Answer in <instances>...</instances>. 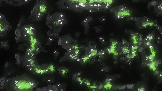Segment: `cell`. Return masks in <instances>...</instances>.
I'll return each instance as SVG.
<instances>
[{
  "mask_svg": "<svg viewBox=\"0 0 162 91\" xmlns=\"http://www.w3.org/2000/svg\"><path fill=\"white\" fill-rule=\"evenodd\" d=\"M59 73L62 76H64L69 72V70L65 67H61L58 69Z\"/></svg>",
  "mask_w": 162,
  "mask_h": 91,
  "instance_id": "obj_10",
  "label": "cell"
},
{
  "mask_svg": "<svg viewBox=\"0 0 162 91\" xmlns=\"http://www.w3.org/2000/svg\"><path fill=\"white\" fill-rule=\"evenodd\" d=\"M67 23L66 16L62 13L56 12L51 15H49L47 18V24L50 28V31L48 33L49 35H57Z\"/></svg>",
  "mask_w": 162,
  "mask_h": 91,
  "instance_id": "obj_4",
  "label": "cell"
},
{
  "mask_svg": "<svg viewBox=\"0 0 162 91\" xmlns=\"http://www.w3.org/2000/svg\"><path fill=\"white\" fill-rule=\"evenodd\" d=\"M58 51H54V55L55 56V57H56L57 56H58Z\"/></svg>",
  "mask_w": 162,
  "mask_h": 91,
  "instance_id": "obj_15",
  "label": "cell"
},
{
  "mask_svg": "<svg viewBox=\"0 0 162 91\" xmlns=\"http://www.w3.org/2000/svg\"><path fill=\"white\" fill-rule=\"evenodd\" d=\"M0 78V89L8 91H31L37 89L39 82L26 73L7 78Z\"/></svg>",
  "mask_w": 162,
  "mask_h": 91,
  "instance_id": "obj_1",
  "label": "cell"
},
{
  "mask_svg": "<svg viewBox=\"0 0 162 91\" xmlns=\"http://www.w3.org/2000/svg\"><path fill=\"white\" fill-rule=\"evenodd\" d=\"M12 26L7 20L4 15L0 14V37L3 38L6 36L12 29Z\"/></svg>",
  "mask_w": 162,
  "mask_h": 91,
  "instance_id": "obj_7",
  "label": "cell"
},
{
  "mask_svg": "<svg viewBox=\"0 0 162 91\" xmlns=\"http://www.w3.org/2000/svg\"><path fill=\"white\" fill-rule=\"evenodd\" d=\"M147 25H148V23H143L142 24V26L145 27H146Z\"/></svg>",
  "mask_w": 162,
  "mask_h": 91,
  "instance_id": "obj_14",
  "label": "cell"
},
{
  "mask_svg": "<svg viewBox=\"0 0 162 91\" xmlns=\"http://www.w3.org/2000/svg\"><path fill=\"white\" fill-rule=\"evenodd\" d=\"M43 81H45L47 83H52L54 81V78L51 77H45L43 78Z\"/></svg>",
  "mask_w": 162,
  "mask_h": 91,
  "instance_id": "obj_12",
  "label": "cell"
},
{
  "mask_svg": "<svg viewBox=\"0 0 162 91\" xmlns=\"http://www.w3.org/2000/svg\"><path fill=\"white\" fill-rule=\"evenodd\" d=\"M122 52L124 54L129 53L130 52V50H129L128 48L126 47H123L122 49Z\"/></svg>",
  "mask_w": 162,
  "mask_h": 91,
  "instance_id": "obj_13",
  "label": "cell"
},
{
  "mask_svg": "<svg viewBox=\"0 0 162 91\" xmlns=\"http://www.w3.org/2000/svg\"><path fill=\"white\" fill-rule=\"evenodd\" d=\"M138 91H145V89L143 88H141V89H138Z\"/></svg>",
  "mask_w": 162,
  "mask_h": 91,
  "instance_id": "obj_17",
  "label": "cell"
},
{
  "mask_svg": "<svg viewBox=\"0 0 162 91\" xmlns=\"http://www.w3.org/2000/svg\"><path fill=\"white\" fill-rule=\"evenodd\" d=\"M0 47L5 50H8L10 49V46L9 45L8 41H6L1 42H0Z\"/></svg>",
  "mask_w": 162,
  "mask_h": 91,
  "instance_id": "obj_11",
  "label": "cell"
},
{
  "mask_svg": "<svg viewBox=\"0 0 162 91\" xmlns=\"http://www.w3.org/2000/svg\"><path fill=\"white\" fill-rule=\"evenodd\" d=\"M133 17H131V18H130V19H131V20H133Z\"/></svg>",
  "mask_w": 162,
  "mask_h": 91,
  "instance_id": "obj_20",
  "label": "cell"
},
{
  "mask_svg": "<svg viewBox=\"0 0 162 91\" xmlns=\"http://www.w3.org/2000/svg\"><path fill=\"white\" fill-rule=\"evenodd\" d=\"M151 4L152 5H155L156 4V1H153L151 2Z\"/></svg>",
  "mask_w": 162,
  "mask_h": 91,
  "instance_id": "obj_16",
  "label": "cell"
},
{
  "mask_svg": "<svg viewBox=\"0 0 162 91\" xmlns=\"http://www.w3.org/2000/svg\"><path fill=\"white\" fill-rule=\"evenodd\" d=\"M25 17L22 15L18 23L15 31V39L18 43L25 41L31 37L36 36V30L31 24H26Z\"/></svg>",
  "mask_w": 162,
  "mask_h": 91,
  "instance_id": "obj_2",
  "label": "cell"
},
{
  "mask_svg": "<svg viewBox=\"0 0 162 91\" xmlns=\"http://www.w3.org/2000/svg\"><path fill=\"white\" fill-rule=\"evenodd\" d=\"M142 44V42H139V45H141V44Z\"/></svg>",
  "mask_w": 162,
  "mask_h": 91,
  "instance_id": "obj_19",
  "label": "cell"
},
{
  "mask_svg": "<svg viewBox=\"0 0 162 91\" xmlns=\"http://www.w3.org/2000/svg\"><path fill=\"white\" fill-rule=\"evenodd\" d=\"M37 56H34L29 55H21L17 53L15 55L16 60V64L18 67H22L28 69L30 67L38 64Z\"/></svg>",
  "mask_w": 162,
  "mask_h": 91,
  "instance_id": "obj_6",
  "label": "cell"
},
{
  "mask_svg": "<svg viewBox=\"0 0 162 91\" xmlns=\"http://www.w3.org/2000/svg\"><path fill=\"white\" fill-rule=\"evenodd\" d=\"M3 1L6 2L7 4L13 6L14 7H21L25 4L29 3L32 1L31 0H3Z\"/></svg>",
  "mask_w": 162,
  "mask_h": 91,
  "instance_id": "obj_8",
  "label": "cell"
},
{
  "mask_svg": "<svg viewBox=\"0 0 162 91\" xmlns=\"http://www.w3.org/2000/svg\"><path fill=\"white\" fill-rule=\"evenodd\" d=\"M20 43L21 44L17 49L23 52L25 54L37 56L39 53L43 50L40 42L36 36L31 37Z\"/></svg>",
  "mask_w": 162,
  "mask_h": 91,
  "instance_id": "obj_3",
  "label": "cell"
},
{
  "mask_svg": "<svg viewBox=\"0 0 162 91\" xmlns=\"http://www.w3.org/2000/svg\"><path fill=\"white\" fill-rule=\"evenodd\" d=\"M155 74H159V72H158V71H156V72H155Z\"/></svg>",
  "mask_w": 162,
  "mask_h": 91,
  "instance_id": "obj_18",
  "label": "cell"
},
{
  "mask_svg": "<svg viewBox=\"0 0 162 91\" xmlns=\"http://www.w3.org/2000/svg\"><path fill=\"white\" fill-rule=\"evenodd\" d=\"M4 72L5 75H6V76H7L8 75H10L12 74L14 71V66L11 63L9 62H7L5 63L4 66Z\"/></svg>",
  "mask_w": 162,
  "mask_h": 91,
  "instance_id": "obj_9",
  "label": "cell"
},
{
  "mask_svg": "<svg viewBox=\"0 0 162 91\" xmlns=\"http://www.w3.org/2000/svg\"><path fill=\"white\" fill-rule=\"evenodd\" d=\"M48 9V3L46 0H37L31 11L29 20L31 22L39 21L46 13Z\"/></svg>",
  "mask_w": 162,
  "mask_h": 91,
  "instance_id": "obj_5",
  "label": "cell"
}]
</instances>
